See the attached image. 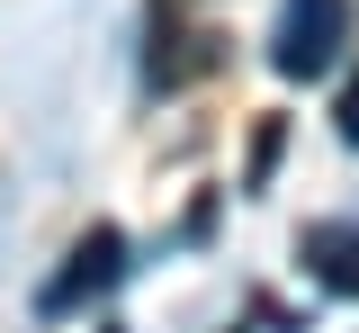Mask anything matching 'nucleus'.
Instances as JSON below:
<instances>
[{
    "label": "nucleus",
    "mask_w": 359,
    "mask_h": 333,
    "mask_svg": "<svg viewBox=\"0 0 359 333\" xmlns=\"http://www.w3.org/2000/svg\"><path fill=\"white\" fill-rule=\"evenodd\" d=\"M351 27H359L351 0H287L278 27H269V63H278V81H323V72L351 54Z\"/></svg>",
    "instance_id": "obj_1"
},
{
    "label": "nucleus",
    "mask_w": 359,
    "mask_h": 333,
    "mask_svg": "<svg viewBox=\"0 0 359 333\" xmlns=\"http://www.w3.org/2000/svg\"><path fill=\"white\" fill-rule=\"evenodd\" d=\"M117 280H126V235H117V226H90V235L72 243V261L36 288V315H81L90 297H108Z\"/></svg>",
    "instance_id": "obj_2"
},
{
    "label": "nucleus",
    "mask_w": 359,
    "mask_h": 333,
    "mask_svg": "<svg viewBox=\"0 0 359 333\" xmlns=\"http://www.w3.org/2000/svg\"><path fill=\"white\" fill-rule=\"evenodd\" d=\"M297 261H306V280L323 288V297H359V216H323V226H306Z\"/></svg>",
    "instance_id": "obj_3"
},
{
    "label": "nucleus",
    "mask_w": 359,
    "mask_h": 333,
    "mask_svg": "<svg viewBox=\"0 0 359 333\" xmlns=\"http://www.w3.org/2000/svg\"><path fill=\"white\" fill-rule=\"evenodd\" d=\"M332 117H341V136L359 144V72H351V81H341V99H332Z\"/></svg>",
    "instance_id": "obj_4"
}]
</instances>
